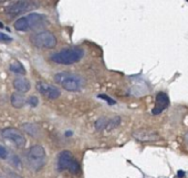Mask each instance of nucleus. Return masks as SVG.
I'll list each match as a JSON object with an SVG mask.
<instances>
[{
  "label": "nucleus",
  "instance_id": "nucleus-1",
  "mask_svg": "<svg viewBox=\"0 0 188 178\" xmlns=\"http://www.w3.org/2000/svg\"><path fill=\"white\" fill-rule=\"evenodd\" d=\"M54 81L57 84L70 92H79L85 85V80L79 74L71 72H59L54 74Z\"/></svg>",
  "mask_w": 188,
  "mask_h": 178
},
{
  "label": "nucleus",
  "instance_id": "nucleus-2",
  "mask_svg": "<svg viewBox=\"0 0 188 178\" xmlns=\"http://www.w3.org/2000/svg\"><path fill=\"white\" fill-rule=\"evenodd\" d=\"M48 25V19L41 14H29L28 16L21 17L14 22V29L18 31H28L31 29L42 28Z\"/></svg>",
  "mask_w": 188,
  "mask_h": 178
},
{
  "label": "nucleus",
  "instance_id": "nucleus-3",
  "mask_svg": "<svg viewBox=\"0 0 188 178\" xmlns=\"http://www.w3.org/2000/svg\"><path fill=\"white\" fill-rule=\"evenodd\" d=\"M84 51L81 48H68L51 55V60L58 64H74L82 60Z\"/></svg>",
  "mask_w": 188,
  "mask_h": 178
},
{
  "label": "nucleus",
  "instance_id": "nucleus-4",
  "mask_svg": "<svg viewBox=\"0 0 188 178\" xmlns=\"http://www.w3.org/2000/svg\"><path fill=\"white\" fill-rule=\"evenodd\" d=\"M27 159L33 169L39 170L45 165L47 154H45V151L41 145H33L28 151Z\"/></svg>",
  "mask_w": 188,
  "mask_h": 178
},
{
  "label": "nucleus",
  "instance_id": "nucleus-5",
  "mask_svg": "<svg viewBox=\"0 0 188 178\" xmlns=\"http://www.w3.org/2000/svg\"><path fill=\"white\" fill-rule=\"evenodd\" d=\"M58 167L60 170H69L72 174H79L81 170L80 164L70 151H63L60 153L58 157Z\"/></svg>",
  "mask_w": 188,
  "mask_h": 178
},
{
  "label": "nucleus",
  "instance_id": "nucleus-6",
  "mask_svg": "<svg viewBox=\"0 0 188 178\" xmlns=\"http://www.w3.org/2000/svg\"><path fill=\"white\" fill-rule=\"evenodd\" d=\"M30 41L39 49H51L57 45V38L50 31H41L30 37Z\"/></svg>",
  "mask_w": 188,
  "mask_h": 178
},
{
  "label": "nucleus",
  "instance_id": "nucleus-7",
  "mask_svg": "<svg viewBox=\"0 0 188 178\" xmlns=\"http://www.w3.org/2000/svg\"><path fill=\"white\" fill-rule=\"evenodd\" d=\"M37 7H38V3L32 2V1H17L12 5H9L6 8V12L8 14H11V16H16V14H25L28 11H31Z\"/></svg>",
  "mask_w": 188,
  "mask_h": 178
},
{
  "label": "nucleus",
  "instance_id": "nucleus-8",
  "mask_svg": "<svg viewBox=\"0 0 188 178\" xmlns=\"http://www.w3.org/2000/svg\"><path fill=\"white\" fill-rule=\"evenodd\" d=\"M0 135L6 138V140H9L11 142H14L18 147L22 148L25 146V137L22 135V133L20 131H18L14 127H7V129H3L0 133Z\"/></svg>",
  "mask_w": 188,
  "mask_h": 178
},
{
  "label": "nucleus",
  "instance_id": "nucleus-9",
  "mask_svg": "<svg viewBox=\"0 0 188 178\" xmlns=\"http://www.w3.org/2000/svg\"><path fill=\"white\" fill-rule=\"evenodd\" d=\"M36 88L39 93L49 100H57L61 95V91L57 86H54L52 84H49L47 82H43V81L37 82Z\"/></svg>",
  "mask_w": 188,
  "mask_h": 178
},
{
  "label": "nucleus",
  "instance_id": "nucleus-10",
  "mask_svg": "<svg viewBox=\"0 0 188 178\" xmlns=\"http://www.w3.org/2000/svg\"><path fill=\"white\" fill-rule=\"evenodd\" d=\"M133 137L135 140H139V142L146 143V142H156L159 140V135L154 131L146 129H136L135 132H133Z\"/></svg>",
  "mask_w": 188,
  "mask_h": 178
},
{
  "label": "nucleus",
  "instance_id": "nucleus-11",
  "mask_svg": "<svg viewBox=\"0 0 188 178\" xmlns=\"http://www.w3.org/2000/svg\"><path fill=\"white\" fill-rule=\"evenodd\" d=\"M169 105V99L167 94L164 93V92H159L156 95V104H155V107L153 109L152 113L154 115H157L159 113L163 112L165 109H167Z\"/></svg>",
  "mask_w": 188,
  "mask_h": 178
},
{
  "label": "nucleus",
  "instance_id": "nucleus-12",
  "mask_svg": "<svg viewBox=\"0 0 188 178\" xmlns=\"http://www.w3.org/2000/svg\"><path fill=\"white\" fill-rule=\"evenodd\" d=\"M14 88L18 92H28L31 89V84L29 82V80L25 79L23 77H18L14 80Z\"/></svg>",
  "mask_w": 188,
  "mask_h": 178
},
{
  "label": "nucleus",
  "instance_id": "nucleus-13",
  "mask_svg": "<svg viewBox=\"0 0 188 178\" xmlns=\"http://www.w3.org/2000/svg\"><path fill=\"white\" fill-rule=\"evenodd\" d=\"M25 97L22 95L21 93H14L11 95V105L16 109H21V107L25 106Z\"/></svg>",
  "mask_w": 188,
  "mask_h": 178
},
{
  "label": "nucleus",
  "instance_id": "nucleus-14",
  "mask_svg": "<svg viewBox=\"0 0 188 178\" xmlns=\"http://www.w3.org/2000/svg\"><path fill=\"white\" fill-rule=\"evenodd\" d=\"M9 69H10V71H12L14 73H16V74H19V75H25V66L22 65L20 62H18V61H14V62L11 63L10 66H9Z\"/></svg>",
  "mask_w": 188,
  "mask_h": 178
},
{
  "label": "nucleus",
  "instance_id": "nucleus-15",
  "mask_svg": "<svg viewBox=\"0 0 188 178\" xmlns=\"http://www.w3.org/2000/svg\"><path fill=\"white\" fill-rule=\"evenodd\" d=\"M22 129L27 133V134L31 135V136H36L38 134V127L34 124L31 123H25L22 124Z\"/></svg>",
  "mask_w": 188,
  "mask_h": 178
},
{
  "label": "nucleus",
  "instance_id": "nucleus-16",
  "mask_svg": "<svg viewBox=\"0 0 188 178\" xmlns=\"http://www.w3.org/2000/svg\"><path fill=\"white\" fill-rule=\"evenodd\" d=\"M119 124H121V117H119V116H115V117L108 118L105 129H106V131H111V129H116Z\"/></svg>",
  "mask_w": 188,
  "mask_h": 178
},
{
  "label": "nucleus",
  "instance_id": "nucleus-17",
  "mask_svg": "<svg viewBox=\"0 0 188 178\" xmlns=\"http://www.w3.org/2000/svg\"><path fill=\"white\" fill-rule=\"evenodd\" d=\"M108 118H106V117L99 118V120L95 122V124H94V126H95V129H96V131H99V132L105 129V127H106V124H108Z\"/></svg>",
  "mask_w": 188,
  "mask_h": 178
},
{
  "label": "nucleus",
  "instance_id": "nucleus-18",
  "mask_svg": "<svg viewBox=\"0 0 188 178\" xmlns=\"http://www.w3.org/2000/svg\"><path fill=\"white\" fill-rule=\"evenodd\" d=\"M27 102H28V104L30 105V106H32V107H36L37 105L39 104L38 97H37V96H34V95L29 96V97H28V100H27Z\"/></svg>",
  "mask_w": 188,
  "mask_h": 178
},
{
  "label": "nucleus",
  "instance_id": "nucleus-19",
  "mask_svg": "<svg viewBox=\"0 0 188 178\" xmlns=\"http://www.w3.org/2000/svg\"><path fill=\"white\" fill-rule=\"evenodd\" d=\"M97 97H99V99H103L104 101H106V103H108L110 105H114L116 103L113 99H111L110 96L105 95V94H100V95H97Z\"/></svg>",
  "mask_w": 188,
  "mask_h": 178
},
{
  "label": "nucleus",
  "instance_id": "nucleus-20",
  "mask_svg": "<svg viewBox=\"0 0 188 178\" xmlns=\"http://www.w3.org/2000/svg\"><path fill=\"white\" fill-rule=\"evenodd\" d=\"M10 162L12 163V165H14V166H16L17 168H21V167H22V165H21V162H20V159L18 158V157H17L16 155H14V156L11 157Z\"/></svg>",
  "mask_w": 188,
  "mask_h": 178
},
{
  "label": "nucleus",
  "instance_id": "nucleus-21",
  "mask_svg": "<svg viewBox=\"0 0 188 178\" xmlns=\"http://www.w3.org/2000/svg\"><path fill=\"white\" fill-rule=\"evenodd\" d=\"M0 41H2V42H11V41H12V39H11L9 36H7V34H5V33L0 32Z\"/></svg>",
  "mask_w": 188,
  "mask_h": 178
},
{
  "label": "nucleus",
  "instance_id": "nucleus-22",
  "mask_svg": "<svg viewBox=\"0 0 188 178\" xmlns=\"http://www.w3.org/2000/svg\"><path fill=\"white\" fill-rule=\"evenodd\" d=\"M8 157V152H7V149H6L3 146L0 145V158H7Z\"/></svg>",
  "mask_w": 188,
  "mask_h": 178
},
{
  "label": "nucleus",
  "instance_id": "nucleus-23",
  "mask_svg": "<svg viewBox=\"0 0 188 178\" xmlns=\"http://www.w3.org/2000/svg\"><path fill=\"white\" fill-rule=\"evenodd\" d=\"M7 176H8V178H21L18 174L14 173V172H9V170L7 172Z\"/></svg>",
  "mask_w": 188,
  "mask_h": 178
},
{
  "label": "nucleus",
  "instance_id": "nucleus-24",
  "mask_svg": "<svg viewBox=\"0 0 188 178\" xmlns=\"http://www.w3.org/2000/svg\"><path fill=\"white\" fill-rule=\"evenodd\" d=\"M177 176H178V178H182L184 176H185V172L179 170V172H178V174H177Z\"/></svg>",
  "mask_w": 188,
  "mask_h": 178
},
{
  "label": "nucleus",
  "instance_id": "nucleus-25",
  "mask_svg": "<svg viewBox=\"0 0 188 178\" xmlns=\"http://www.w3.org/2000/svg\"><path fill=\"white\" fill-rule=\"evenodd\" d=\"M185 140H186V143L188 144V132L186 133V135H185Z\"/></svg>",
  "mask_w": 188,
  "mask_h": 178
},
{
  "label": "nucleus",
  "instance_id": "nucleus-26",
  "mask_svg": "<svg viewBox=\"0 0 188 178\" xmlns=\"http://www.w3.org/2000/svg\"><path fill=\"white\" fill-rule=\"evenodd\" d=\"M0 178H3V177H1V176H0Z\"/></svg>",
  "mask_w": 188,
  "mask_h": 178
}]
</instances>
